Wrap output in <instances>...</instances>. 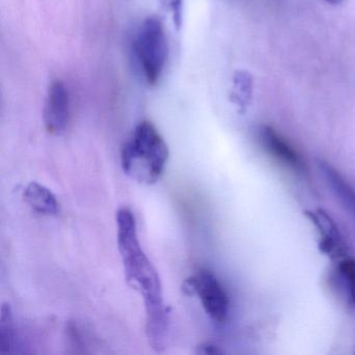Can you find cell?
Masks as SVG:
<instances>
[{"label":"cell","mask_w":355,"mask_h":355,"mask_svg":"<svg viewBox=\"0 0 355 355\" xmlns=\"http://www.w3.org/2000/svg\"><path fill=\"white\" fill-rule=\"evenodd\" d=\"M118 250L121 257L126 282L138 291L144 301L146 336L155 351L166 346L169 328V309L164 300L159 272L141 246L136 217L122 207L116 215Z\"/></svg>","instance_id":"cell-1"},{"label":"cell","mask_w":355,"mask_h":355,"mask_svg":"<svg viewBox=\"0 0 355 355\" xmlns=\"http://www.w3.org/2000/svg\"><path fill=\"white\" fill-rule=\"evenodd\" d=\"M169 149L163 137L149 121L136 126L121 149V167L135 182L153 184L165 172Z\"/></svg>","instance_id":"cell-2"},{"label":"cell","mask_w":355,"mask_h":355,"mask_svg":"<svg viewBox=\"0 0 355 355\" xmlns=\"http://www.w3.org/2000/svg\"><path fill=\"white\" fill-rule=\"evenodd\" d=\"M132 51L146 82L157 84L168 59L167 38L159 18L153 16L143 22L132 42Z\"/></svg>","instance_id":"cell-3"},{"label":"cell","mask_w":355,"mask_h":355,"mask_svg":"<svg viewBox=\"0 0 355 355\" xmlns=\"http://www.w3.org/2000/svg\"><path fill=\"white\" fill-rule=\"evenodd\" d=\"M182 291L188 296H197L205 313L213 321L223 323L230 313V299L225 288L209 270H199L182 284Z\"/></svg>","instance_id":"cell-4"},{"label":"cell","mask_w":355,"mask_h":355,"mask_svg":"<svg viewBox=\"0 0 355 355\" xmlns=\"http://www.w3.org/2000/svg\"><path fill=\"white\" fill-rule=\"evenodd\" d=\"M259 140L263 149L282 165L293 170L295 173L305 175L307 167L296 149L271 126H263L259 130Z\"/></svg>","instance_id":"cell-5"},{"label":"cell","mask_w":355,"mask_h":355,"mask_svg":"<svg viewBox=\"0 0 355 355\" xmlns=\"http://www.w3.org/2000/svg\"><path fill=\"white\" fill-rule=\"evenodd\" d=\"M70 96L68 89L61 80H55L49 87L44 110L45 128L51 135L65 130L69 121Z\"/></svg>","instance_id":"cell-6"},{"label":"cell","mask_w":355,"mask_h":355,"mask_svg":"<svg viewBox=\"0 0 355 355\" xmlns=\"http://www.w3.org/2000/svg\"><path fill=\"white\" fill-rule=\"evenodd\" d=\"M306 215L317 226L321 234L322 241L320 243V248L322 251L334 259L345 257L346 246L331 218L322 209H318L317 211H307Z\"/></svg>","instance_id":"cell-7"},{"label":"cell","mask_w":355,"mask_h":355,"mask_svg":"<svg viewBox=\"0 0 355 355\" xmlns=\"http://www.w3.org/2000/svg\"><path fill=\"white\" fill-rule=\"evenodd\" d=\"M318 166L330 191L342 203L343 207L355 218V191L329 164L319 161Z\"/></svg>","instance_id":"cell-8"},{"label":"cell","mask_w":355,"mask_h":355,"mask_svg":"<svg viewBox=\"0 0 355 355\" xmlns=\"http://www.w3.org/2000/svg\"><path fill=\"white\" fill-rule=\"evenodd\" d=\"M26 202L36 213L44 216H55L59 213V202L55 195L47 187L38 182H31L24 191Z\"/></svg>","instance_id":"cell-9"},{"label":"cell","mask_w":355,"mask_h":355,"mask_svg":"<svg viewBox=\"0 0 355 355\" xmlns=\"http://www.w3.org/2000/svg\"><path fill=\"white\" fill-rule=\"evenodd\" d=\"M16 329L13 311L8 303H3L0 313V351L12 353L16 348Z\"/></svg>","instance_id":"cell-10"},{"label":"cell","mask_w":355,"mask_h":355,"mask_svg":"<svg viewBox=\"0 0 355 355\" xmlns=\"http://www.w3.org/2000/svg\"><path fill=\"white\" fill-rule=\"evenodd\" d=\"M251 95H252V78L247 72H236L234 80L232 101L244 111L250 103Z\"/></svg>","instance_id":"cell-11"},{"label":"cell","mask_w":355,"mask_h":355,"mask_svg":"<svg viewBox=\"0 0 355 355\" xmlns=\"http://www.w3.org/2000/svg\"><path fill=\"white\" fill-rule=\"evenodd\" d=\"M338 272L346 284L349 299L355 305V259L345 257L338 263Z\"/></svg>","instance_id":"cell-12"},{"label":"cell","mask_w":355,"mask_h":355,"mask_svg":"<svg viewBox=\"0 0 355 355\" xmlns=\"http://www.w3.org/2000/svg\"><path fill=\"white\" fill-rule=\"evenodd\" d=\"M197 354H219V353H222L221 350H219L217 346L215 345L211 344V343H205V344L199 345L197 347L196 350Z\"/></svg>","instance_id":"cell-13"},{"label":"cell","mask_w":355,"mask_h":355,"mask_svg":"<svg viewBox=\"0 0 355 355\" xmlns=\"http://www.w3.org/2000/svg\"><path fill=\"white\" fill-rule=\"evenodd\" d=\"M325 3H329V5H340L342 3L343 0H323Z\"/></svg>","instance_id":"cell-14"}]
</instances>
